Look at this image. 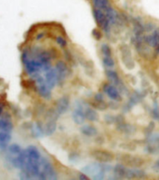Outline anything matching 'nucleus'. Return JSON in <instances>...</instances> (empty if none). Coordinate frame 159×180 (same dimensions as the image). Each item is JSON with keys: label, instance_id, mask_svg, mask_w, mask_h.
Wrapping results in <instances>:
<instances>
[{"label": "nucleus", "instance_id": "nucleus-14", "mask_svg": "<svg viewBox=\"0 0 159 180\" xmlns=\"http://www.w3.org/2000/svg\"><path fill=\"white\" fill-rule=\"evenodd\" d=\"M85 118L90 122H96L99 118V115L95 110L91 109V108H86L85 109Z\"/></svg>", "mask_w": 159, "mask_h": 180}, {"label": "nucleus", "instance_id": "nucleus-21", "mask_svg": "<svg viewBox=\"0 0 159 180\" xmlns=\"http://www.w3.org/2000/svg\"><path fill=\"white\" fill-rule=\"evenodd\" d=\"M92 34H93V37L96 38V39H100L102 38V34H100V32L98 30V29H94L93 32H92Z\"/></svg>", "mask_w": 159, "mask_h": 180}, {"label": "nucleus", "instance_id": "nucleus-9", "mask_svg": "<svg viewBox=\"0 0 159 180\" xmlns=\"http://www.w3.org/2000/svg\"><path fill=\"white\" fill-rule=\"evenodd\" d=\"M144 176H145L144 171L138 170L137 168L127 170V174H126V177L128 178H143Z\"/></svg>", "mask_w": 159, "mask_h": 180}, {"label": "nucleus", "instance_id": "nucleus-11", "mask_svg": "<svg viewBox=\"0 0 159 180\" xmlns=\"http://www.w3.org/2000/svg\"><path fill=\"white\" fill-rule=\"evenodd\" d=\"M92 2H93V5L96 8H99L103 12L112 7L109 0H92Z\"/></svg>", "mask_w": 159, "mask_h": 180}, {"label": "nucleus", "instance_id": "nucleus-15", "mask_svg": "<svg viewBox=\"0 0 159 180\" xmlns=\"http://www.w3.org/2000/svg\"><path fill=\"white\" fill-rule=\"evenodd\" d=\"M114 172L117 177H126L127 174V169H126L124 164H116L114 168Z\"/></svg>", "mask_w": 159, "mask_h": 180}, {"label": "nucleus", "instance_id": "nucleus-19", "mask_svg": "<svg viewBox=\"0 0 159 180\" xmlns=\"http://www.w3.org/2000/svg\"><path fill=\"white\" fill-rule=\"evenodd\" d=\"M102 51L103 53V56H111V49L108 45L104 44L102 47Z\"/></svg>", "mask_w": 159, "mask_h": 180}, {"label": "nucleus", "instance_id": "nucleus-24", "mask_svg": "<svg viewBox=\"0 0 159 180\" xmlns=\"http://www.w3.org/2000/svg\"><path fill=\"white\" fill-rule=\"evenodd\" d=\"M155 49V52H156V54H158V53H159V45H157Z\"/></svg>", "mask_w": 159, "mask_h": 180}, {"label": "nucleus", "instance_id": "nucleus-8", "mask_svg": "<svg viewBox=\"0 0 159 180\" xmlns=\"http://www.w3.org/2000/svg\"><path fill=\"white\" fill-rule=\"evenodd\" d=\"M93 15H94V18H95L97 23L100 25V27H102L103 25V23L105 22L106 19H107L105 13L103 10H99V8H95L93 10Z\"/></svg>", "mask_w": 159, "mask_h": 180}, {"label": "nucleus", "instance_id": "nucleus-18", "mask_svg": "<svg viewBox=\"0 0 159 180\" xmlns=\"http://www.w3.org/2000/svg\"><path fill=\"white\" fill-rule=\"evenodd\" d=\"M103 64L106 67H114V62L112 58V56H103Z\"/></svg>", "mask_w": 159, "mask_h": 180}, {"label": "nucleus", "instance_id": "nucleus-25", "mask_svg": "<svg viewBox=\"0 0 159 180\" xmlns=\"http://www.w3.org/2000/svg\"><path fill=\"white\" fill-rule=\"evenodd\" d=\"M158 147H159V140H158Z\"/></svg>", "mask_w": 159, "mask_h": 180}, {"label": "nucleus", "instance_id": "nucleus-4", "mask_svg": "<svg viewBox=\"0 0 159 180\" xmlns=\"http://www.w3.org/2000/svg\"><path fill=\"white\" fill-rule=\"evenodd\" d=\"M4 107L0 104V129L5 132H10L12 129V122L10 121V118L4 115Z\"/></svg>", "mask_w": 159, "mask_h": 180}, {"label": "nucleus", "instance_id": "nucleus-20", "mask_svg": "<svg viewBox=\"0 0 159 180\" xmlns=\"http://www.w3.org/2000/svg\"><path fill=\"white\" fill-rule=\"evenodd\" d=\"M56 41H57L58 45H60L61 47H65L66 46V40L62 37H58L56 38Z\"/></svg>", "mask_w": 159, "mask_h": 180}, {"label": "nucleus", "instance_id": "nucleus-6", "mask_svg": "<svg viewBox=\"0 0 159 180\" xmlns=\"http://www.w3.org/2000/svg\"><path fill=\"white\" fill-rule=\"evenodd\" d=\"M104 91L107 93V95L110 97L111 99H113L114 101H120L121 100V96L120 93L114 86H113L112 84H106L104 86Z\"/></svg>", "mask_w": 159, "mask_h": 180}, {"label": "nucleus", "instance_id": "nucleus-22", "mask_svg": "<svg viewBox=\"0 0 159 180\" xmlns=\"http://www.w3.org/2000/svg\"><path fill=\"white\" fill-rule=\"evenodd\" d=\"M95 100H96V101H99V102L103 101V95H102V94H100V93H97L96 95H95Z\"/></svg>", "mask_w": 159, "mask_h": 180}, {"label": "nucleus", "instance_id": "nucleus-1", "mask_svg": "<svg viewBox=\"0 0 159 180\" xmlns=\"http://www.w3.org/2000/svg\"><path fill=\"white\" fill-rule=\"evenodd\" d=\"M7 158L14 165L22 172V178H56L55 171L51 164L35 147H29L26 149L21 148L19 146L13 145L7 149Z\"/></svg>", "mask_w": 159, "mask_h": 180}, {"label": "nucleus", "instance_id": "nucleus-7", "mask_svg": "<svg viewBox=\"0 0 159 180\" xmlns=\"http://www.w3.org/2000/svg\"><path fill=\"white\" fill-rule=\"evenodd\" d=\"M144 39L148 45L155 48L157 45H159V30H155L152 35H150L149 37H145Z\"/></svg>", "mask_w": 159, "mask_h": 180}, {"label": "nucleus", "instance_id": "nucleus-12", "mask_svg": "<svg viewBox=\"0 0 159 180\" xmlns=\"http://www.w3.org/2000/svg\"><path fill=\"white\" fill-rule=\"evenodd\" d=\"M10 134H8V132H2L0 133V148L2 149H5L7 147L8 143H10Z\"/></svg>", "mask_w": 159, "mask_h": 180}, {"label": "nucleus", "instance_id": "nucleus-17", "mask_svg": "<svg viewBox=\"0 0 159 180\" xmlns=\"http://www.w3.org/2000/svg\"><path fill=\"white\" fill-rule=\"evenodd\" d=\"M107 74V78L108 80H110L112 83H114V85H119L120 84V80H119V76L117 75L116 72L112 71V70H108L106 72Z\"/></svg>", "mask_w": 159, "mask_h": 180}, {"label": "nucleus", "instance_id": "nucleus-13", "mask_svg": "<svg viewBox=\"0 0 159 180\" xmlns=\"http://www.w3.org/2000/svg\"><path fill=\"white\" fill-rule=\"evenodd\" d=\"M81 132L83 134H85L87 136H95L98 134V130L94 126L91 125H85L81 128Z\"/></svg>", "mask_w": 159, "mask_h": 180}, {"label": "nucleus", "instance_id": "nucleus-10", "mask_svg": "<svg viewBox=\"0 0 159 180\" xmlns=\"http://www.w3.org/2000/svg\"><path fill=\"white\" fill-rule=\"evenodd\" d=\"M74 122H77V124H81L84 122V121H85V110H84L81 106H79L78 108H77L74 110Z\"/></svg>", "mask_w": 159, "mask_h": 180}, {"label": "nucleus", "instance_id": "nucleus-5", "mask_svg": "<svg viewBox=\"0 0 159 180\" xmlns=\"http://www.w3.org/2000/svg\"><path fill=\"white\" fill-rule=\"evenodd\" d=\"M121 58L122 61L124 63V64L127 66L128 68H133L134 67V62L131 58V54H130V50L129 49L128 46L124 45L123 47H121Z\"/></svg>", "mask_w": 159, "mask_h": 180}, {"label": "nucleus", "instance_id": "nucleus-2", "mask_svg": "<svg viewBox=\"0 0 159 180\" xmlns=\"http://www.w3.org/2000/svg\"><path fill=\"white\" fill-rule=\"evenodd\" d=\"M122 164L125 166H129L131 168H140L144 164L145 160L140 156H133L129 154H123L119 158Z\"/></svg>", "mask_w": 159, "mask_h": 180}, {"label": "nucleus", "instance_id": "nucleus-3", "mask_svg": "<svg viewBox=\"0 0 159 180\" xmlns=\"http://www.w3.org/2000/svg\"><path fill=\"white\" fill-rule=\"evenodd\" d=\"M91 156L93 157L100 164H109L114 160V155L107 150H103V149H94L91 151Z\"/></svg>", "mask_w": 159, "mask_h": 180}, {"label": "nucleus", "instance_id": "nucleus-23", "mask_svg": "<svg viewBox=\"0 0 159 180\" xmlns=\"http://www.w3.org/2000/svg\"><path fill=\"white\" fill-rule=\"evenodd\" d=\"M80 178L81 179H88V177L85 175H80Z\"/></svg>", "mask_w": 159, "mask_h": 180}, {"label": "nucleus", "instance_id": "nucleus-16", "mask_svg": "<svg viewBox=\"0 0 159 180\" xmlns=\"http://www.w3.org/2000/svg\"><path fill=\"white\" fill-rule=\"evenodd\" d=\"M69 106V102L67 98H62L58 103V106H57V112L59 113H63L64 111L68 108Z\"/></svg>", "mask_w": 159, "mask_h": 180}]
</instances>
